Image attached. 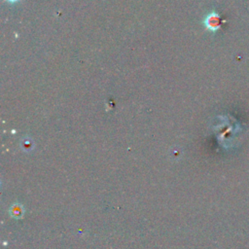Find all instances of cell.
<instances>
[{
    "label": "cell",
    "mask_w": 249,
    "mask_h": 249,
    "mask_svg": "<svg viewBox=\"0 0 249 249\" xmlns=\"http://www.w3.org/2000/svg\"><path fill=\"white\" fill-rule=\"evenodd\" d=\"M205 25L211 30H216L219 28V16L217 14H210L205 19Z\"/></svg>",
    "instance_id": "6da1fadb"
},
{
    "label": "cell",
    "mask_w": 249,
    "mask_h": 249,
    "mask_svg": "<svg viewBox=\"0 0 249 249\" xmlns=\"http://www.w3.org/2000/svg\"><path fill=\"white\" fill-rule=\"evenodd\" d=\"M8 1H10V2H15V1H18V0H8Z\"/></svg>",
    "instance_id": "7a4b0ae2"
}]
</instances>
